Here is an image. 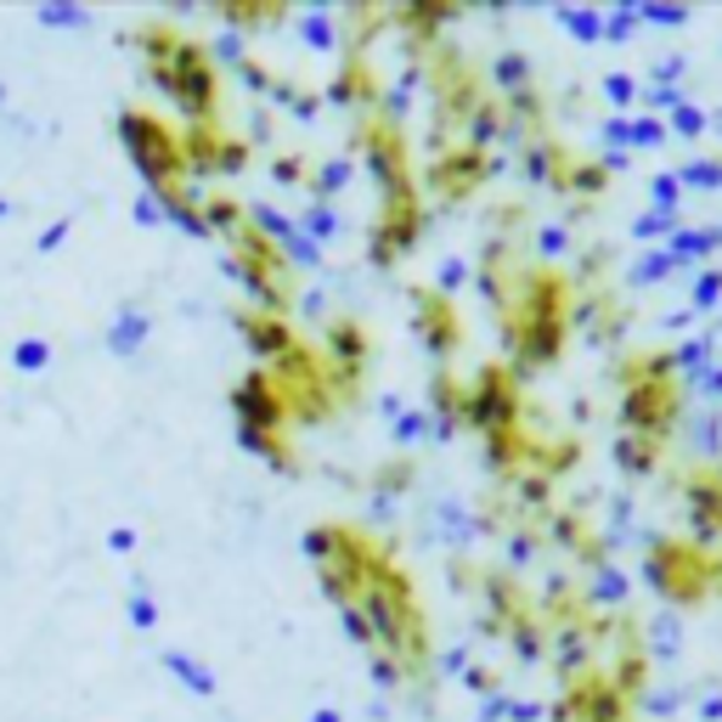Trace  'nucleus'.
Listing matches in <instances>:
<instances>
[{
    "mask_svg": "<svg viewBox=\"0 0 722 722\" xmlns=\"http://www.w3.org/2000/svg\"><path fill=\"white\" fill-rule=\"evenodd\" d=\"M142 40L153 45L147 51V80L180 107L187 125H215V107H220V80H215V63H209V45L198 40H180L169 29H142Z\"/></svg>",
    "mask_w": 722,
    "mask_h": 722,
    "instance_id": "f257e3e1",
    "label": "nucleus"
},
{
    "mask_svg": "<svg viewBox=\"0 0 722 722\" xmlns=\"http://www.w3.org/2000/svg\"><path fill=\"white\" fill-rule=\"evenodd\" d=\"M118 142H125V158L136 164L147 193H164V187H175V180L193 175L187 147H180V131H169L164 118H153L147 107H125V113H118Z\"/></svg>",
    "mask_w": 722,
    "mask_h": 722,
    "instance_id": "f03ea898",
    "label": "nucleus"
},
{
    "mask_svg": "<svg viewBox=\"0 0 722 722\" xmlns=\"http://www.w3.org/2000/svg\"><path fill=\"white\" fill-rule=\"evenodd\" d=\"M231 412H237V430H260V435H282L293 424L288 395L271 379V368H249L244 379L231 384Z\"/></svg>",
    "mask_w": 722,
    "mask_h": 722,
    "instance_id": "7ed1b4c3",
    "label": "nucleus"
},
{
    "mask_svg": "<svg viewBox=\"0 0 722 722\" xmlns=\"http://www.w3.org/2000/svg\"><path fill=\"white\" fill-rule=\"evenodd\" d=\"M180 147H187L193 175H204V169L237 175V169L249 164V142H244V136H226L220 125H187V131H180Z\"/></svg>",
    "mask_w": 722,
    "mask_h": 722,
    "instance_id": "20e7f679",
    "label": "nucleus"
},
{
    "mask_svg": "<svg viewBox=\"0 0 722 722\" xmlns=\"http://www.w3.org/2000/svg\"><path fill=\"white\" fill-rule=\"evenodd\" d=\"M231 322H237V333H244V344H249V355H255V368H277V361H288V355L299 350L288 317H271V311H237Z\"/></svg>",
    "mask_w": 722,
    "mask_h": 722,
    "instance_id": "39448f33",
    "label": "nucleus"
},
{
    "mask_svg": "<svg viewBox=\"0 0 722 722\" xmlns=\"http://www.w3.org/2000/svg\"><path fill=\"white\" fill-rule=\"evenodd\" d=\"M322 361H328V373L344 379V390L355 384L361 361H368V333H361L355 317H333V322L322 328Z\"/></svg>",
    "mask_w": 722,
    "mask_h": 722,
    "instance_id": "423d86ee",
    "label": "nucleus"
},
{
    "mask_svg": "<svg viewBox=\"0 0 722 722\" xmlns=\"http://www.w3.org/2000/svg\"><path fill=\"white\" fill-rule=\"evenodd\" d=\"M164 672L169 678H180V689H193L198 700H215L220 694V678H215V667H209V660H198L193 649H180V643H164Z\"/></svg>",
    "mask_w": 722,
    "mask_h": 722,
    "instance_id": "0eeeda50",
    "label": "nucleus"
},
{
    "mask_svg": "<svg viewBox=\"0 0 722 722\" xmlns=\"http://www.w3.org/2000/svg\"><path fill=\"white\" fill-rule=\"evenodd\" d=\"M153 339V322H147V311H118L113 322H107V333H102V344H107V355L113 361H136V350Z\"/></svg>",
    "mask_w": 722,
    "mask_h": 722,
    "instance_id": "6e6552de",
    "label": "nucleus"
},
{
    "mask_svg": "<svg viewBox=\"0 0 722 722\" xmlns=\"http://www.w3.org/2000/svg\"><path fill=\"white\" fill-rule=\"evenodd\" d=\"M350 180H355V153H328V158L311 164V187H306V193L322 198V204H333Z\"/></svg>",
    "mask_w": 722,
    "mask_h": 722,
    "instance_id": "1a4fd4ad",
    "label": "nucleus"
},
{
    "mask_svg": "<svg viewBox=\"0 0 722 722\" xmlns=\"http://www.w3.org/2000/svg\"><path fill=\"white\" fill-rule=\"evenodd\" d=\"M293 29H299V40H306L311 51H339V56H344V34H339V12H333V7H311V12H299Z\"/></svg>",
    "mask_w": 722,
    "mask_h": 722,
    "instance_id": "9d476101",
    "label": "nucleus"
},
{
    "mask_svg": "<svg viewBox=\"0 0 722 722\" xmlns=\"http://www.w3.org/2000/svg\"><path fill=\"white\" fill-rule=\"evenodd\" d=\"M299 231H306L311 237V244H333V237L344 231V215H339V204H322V198H311L306 204V215H299Z\"/></svg>",
    "mask_w": 722,
    "mask_h": 722,
    "instance_id": "9b49d317",
    "label": "nucleus"
},
{
    "mask_svg": "<svg viewBox=\"0 0 722 722\" xmlns=\"http://www.w3.org/2000/svg\"><path fill=\"white\" fill-rule=\"evenodd\" d=\"M125 616H131L136 632H158V627H164V610H158V598H153V587H147L142 576H136L131 592H125Z\"/></svg>",
    "mask_w": 722,
    "mask_h": 722,
    "instance_id": "f8f14e48",
    "label": "nucleus"
},
{
    "mask_svg": "<svg viewBox=\"0 0 722 722\" xmlns=\"http://www.w3.org/2000/svg\"><path fill=\"white\" fill-rule=\"evenodd\" d=\"M412 306H424V311H430L424 322H417V333L430 339V350H435V355H446V350L457 344V328H446V311L435 306V293H412Z\"/></svg>",
    "mask_w": 722,
    "mask_h": 722,
    "instance_id": "ddd939ff",
    "label": "nucleus"
},
{
    "mask_svg": "<svg viewBox=\"0 0 722 722\" xmlns=\"http://www.w3.org/2000/svg\"><path fill=\"white\" fill-rule=\"evenodd\" d=\"M51 361H56V350H51V339H45V333H23V339L12 344V368H18V373H29V379H34V373H45Z\"/></svg>",
    "mask_w": 722,
    "mask_h": 722,
    "instance_id": "4468645a",
    "label": "nucleus"
},
{
    "mask_svg": "<svg viewBox=\"0 0 722 722\" xmlns=\"http://www.w3.org/2000/svg\"><path fill=\"white\" fill-rule=\"evenodd\" d=\"M40 29H91V12L74 7V0H45V7H34Z\"/></svg>",
    "mask_w": 722,
    "mask_h": 722,
    "instance_id": "2eb2a0df",
    "label": "nucleus"
},
{
    "mask_svg": "<svg viewBox=\"0 0 722 722\" xmlns=\"http://www.w3.org/2000/svg\"><path fill=\"white\" fill-rule=\"evenodd\" d=\"M271 175L282 180V187H311V158H306V153H277V158H271Z\"/></svg>",
    "mask_w": 722,
    "mask_h": 722,
    "instance_id": "dca6fc26",
    "label": "nucleus"
},
{
    "mask_svg": "<svg viewBox=\"0 0 722 722\" xmlns=\"http://www.w3.org/2000/svg\"><path fill=\"white\" fill-rule=\"evenodd\" d=\"M209 63H237V69H244L249 63V40L237 29H220V40L209 45Z\"/></svg>",
    "mask_w": 722,
    "mask_h": 722,
    "instance_id": "f3484780",
    "label": "nucleus"
},
{
    "mask_svg": "<svg viewBox=\"0 0 722 722\" xmlns=\"http://www.w3.org/2000/svg\"><path fill=\"white\" fill-rule=\"evenodd\" d=\"M395 417H390V430H395V441L401 446H412V441H424L430 435V424H424V412H401V406H390Z\"/></svg>",
    "mask_w": 722,
    "mask_h": 722,
    "instance_id": "a211bd4d",
    "label": "nucleus"
},
{
    "mask_svg": "<svg viewBox=\"0 0 722 722\" xmlns=\"http://www.w3.org/2000/svg\"><path fill=\"white\" fill-rule=\"evenodd\" d=\"M368 672H373V683L379 689H401V667L384 654V649H368Z\"/></svg>",
    "mask_w": 722,
    "mask_h": 722,
    "instance_id": "6ab92c4d",
    "label": "nucleus"
},
{
    "mask_svg": "<svg viewBox=\"0 0 722 722\" xmlns=\"http://www.w3.org/2000/svg\"><path fill=\"white\" fill-rule=\"evenodd\" d=\"M131 215H136V226H164V204H158V193H136V204H131Z\"/></svg>",
    "mask_w": 722,
    "mask_h": 722,
    "instance_id": "aec40b11",
    "label": "nucleus"
},
{
    "mask_svg": "<svg viewBox=\"0 0 722 722\" xmlns=\"http://www.w3.org/2000/svg\"><path fill=\"white\" fill-rule=\"evenodd\" d=\"M69 231H74V220H51V226L34 237V249H40V255H56V249L69 244Z\"/></svg>",
    "mask_w": 722,
    "mask_h": 722,
    "instance_id": "412c9836",
    "label": "nucleus"
},
{
    "mask_svg": "<svg viewBox=\"0 0 722 722\" xmlns=\"http://www.w3.org/2000/svg\"><path fill=\"white\" fill-rule=\"evenodd\" d=\"M107 548L113 554H136V525H125V519L107 525Z\"/></svg>",
    "mask_w": 722,
    "mask_h": 722,
    "instance_id": "4be33fe9",
    "label": "nucleus"
},
{
    "mask_svg": "<svg viewBox=\"0 0 722 722\" xmlns=\"http://www.w3.org/2000/svg\"><path fill=\"white\" fill-rule=\"evenodd\" d=\"M452 282H463V266H457V260L441 266V288H452Z\"/></svg>",
    "mask_w": 722,
    "mask_h": 722,
    "instance_id": "5701e85b",
    "label": "nucleus"
},
{
    "mask_svg": "<svg viewBox=\"0 0 722 722\" xmlns=\"http://www.w3.org/2000/svg\"><path fill=\"white\" fill-rule=\"evenodd\" d=\"M311 722H344V711H339V705H317Z\"/></svg>",
    "mask_w": 722,
    "mask_h": 722,
    "instance_id": "b1692460",
    "label": "nucleus"
},
{
    "mask_svg": "<svg viewBox=\"0 0 722 722\" xmlns=\"http://www.w3.org/2000/svg\"><path fill=\"white\" fill-rule=\"evenodd\" d=\"M0 220H12V198H0Z\"/></svg>",
    "mask_w": 722,
    "mask_h": 722,
    "instance_id": "393cba45",
    "label": "nucleus"
},
{
    "mask_svg": "<svg viewBox=\"0 0 722 722\" xmlns=\"http://www.w3.org/2000/svg\"><path fill=\"white\" fill-rule=\"evenodd\" d=\"M0 107H7V80H0Z\"/></svg>",
    "mask_w": 722,
    "mask_h": 722,
    "instance_id": "a878e982",
    "label": "nucleus"
}]
</instances>
